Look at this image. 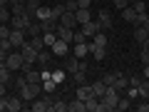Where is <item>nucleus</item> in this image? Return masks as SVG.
<instances>
[{"instance_id": "obj_45", "label": "nucleus", "mask_w": 149, "mask_h": 112, "mask_svg": "<svg viewBox=\"0 0 149 112\" xmlns=\"http://www.w3.org/2000/svg\"><path fill=\"white\" fill-rule=\"evenodd\" d=\"M92 3H95V0H77V8H87V10H90Z\"/></svg>"}, {"instance_id": "obj_50", "label": "nucleus", "mask_w": 149, "mask_h": 112, "mask_svg": "<svg viewBox=\"0 0 149 112\" xmlns=\"http://www.w3.org/2000/svg\"><path fill=\"white\" fill-rule=\"evenodd\" d=\"M142 50H144V52H149V37H147V40L142 43Z\"/></svg>"}, {"instance_id": "obj_42", "label": "nucleus", "mask_w": 149, "mask_h": 112, "mask_svg": "<svg viewBox=\"0 0 149 112\" xmlns=\"http://www.w3.org/2000/svg\"><path fill=\"white\" fill-rule=\"evenodd\" d=\"M30 43H32V48H35L37 52H40V50L45 48V43H42V35H40V37H30Z\"/></svg>"}, {"instance_id": "obj_10", "label": "nucleus", "mask_w": 149, "mask_h": 112, "mask_svg": "<svg viewBox=\"0 0 149 112\" xmlns=\"http://www.w3.org/2000/svg\"><path fill=\"white\" fill-rule=\"evenodd\" d=\"M80 30H82V32H85V35H87V37H95V35H97V32H100V30H102V27H100V22H97V20H95V18H92V20H90V22H85V25H80Z\"/></svg>"}, {"instance_id": "obj_17", "label": "nucleus", "mask_w": 149, "mask_h": 112, "mask_svg": "<svg viewBox=\"0 0 149 112\" xmlns=\"http://www.w3.org/2000/svg\"><path fill=\"white\" fill-rule=\"evenodd\" d=\"M92 95H95V90H92L90 82H85V85H77V95H74V97H80V100H87V97H92Z\"/></svg>"}, {"instance_id": "obj_9", "label": "nucleus", "mask_w": 149, "mask_h": 112, "mask_svg": "<svg viewBox=\"0 0 149 112\" xmlns=\"http://www.w3.org/2000/svg\"><path fill=\"white\" fill-rule=\"evenodd\" d=\"M50 50H52L55 57H67V52H70V43H67V40H60V37H57V40L52 43V48H50Z\"/></svg>"}, {"instance_id": "obj_39", "label": "nucleus", "mask_w": 149, "mask_h": 112, "mask_svg": "<svg viewBox=\"0 0 149 112\" xmlns=\"http://www.w3.org/2000/svg\"><path fill=\"white\" fill-rule=\"evenodd\" d=\"M92 55H95L97 62H102V60L107 57V48H95V50H92Z\"/></svg>"}, {"instance_id": "obj_4", "label": "nucleus", "mask_w": 149, "mask_h": 112, "mask_svg": "<svg viewBox=\"0 0 149 112\" xmlns=\"http://www.w3.org/2000/svg\"><path fill=\"white\" fill-rule=\"evenodd\" d=\"M5 65L13 70V72H17V70L25 67V57H22L20 50H10V52H8V57H5Z\"/></svg>"}, {"instance_id": "obj_5", "label": "nucleus", "mask_w": 149, "mask_h": 112, "mask_svg": "<svg viewBox=\"0 0 149 112\" xmlns=\"http://www.w3.org/2000/svg\"><path fill=\"white\" fill-rule=\"evenodd\" d=\"M35 20V18H30L27 13H20V15H13L10 18V27H15V30H27V25Z\"/></svg>"}, {"instance_id": "obj_44", "label": "nucleus", "mask_w": 149, "mask_h": 112, "mask_svg": "<svg viewBox=\"0 0 149 112\" xmlns=\"http://www.w3.org/2000/svg\"><path fill=\"white\" fill-rule=\"evenodd\" d=\"M65 10H70V13H77V0H67V3H65Z\"/></svg>"}, {"instance_id": "obj_29", "label": "nucleus", "mask_w": 149, "mask_h": 112, "mask_svg": "<svg viewBox=\"0 0 149 112\" xmlns=\"http://www.w3.org/2000/svg\"><path fill=\"white\" fill-rule=\"evenodd\" d=\"M85 55H90V48H87V43H80V45H74V57H85Z\"/></svg>"}, {"instance_id": "obj_40", "label": "nucleus", "mask_w": 149, "mask_h": 112, "mask_svg": "<svg viewBox=\"0 0 149 112\" xmlns=\"http://www.w3.org/2000/svg\"><path fill=\"white\" fill-rule=\"evenodd\" d=\"M117 75H119V72H107L104 77H102V80H104V85H107V87H114V80H117Z\"/></svg>"}, {"instance_id": "obj_51", "label": "nucleus", "mask_w": 149, "mask_h": 112, "mask_svg": "<svg viewBox=\"0 0 149 112\" xmlns=\"http://www.w3.org/2000/svg\"><path fill=\"white\" fill-rule=\"evenodd\" d=\"M5 90H8V85H5V82H0V95H5Z\"/></svg>"}, {"instance_id": "obj_14", "label": "nucleus", "mask_w": 149, "mask_h": 112, "mask_svg": "<svg viewBox=\"0 0 149 112\" xmlns=\"http://www.w3.org/2000/svg\"><path fill=\"white\" fill-rule=\"evenodd\" d=\"M22 75H25L27 82H40V80H42V77H40V72H37L32 65H25V67H22Z\"/></svg>"}, {"instance_id": "obj_7", "label": "nucleus", "mask_w": 149, "mask_h": 112, "mask_svg": "<svg viewBox=\"0 0 149 112\" xmlns=\"http://www.w3.org/2000/svg\"><path fill=\"white\" fill-rule=\"evenodd\" d=\"M97 22H100V27L102 30H112V25H114V18H112V13L107 10V8H102L100 13H97Z\"/></svg>"}, {"instance_id": "obj_32", "label": "nucleus", "mask_w": 149, "mask_h": 112, "mask_svg": "<svg viewBox=\"0 0 149 112\" xmlns=\"http://www.w3.org/2000/svg\"><path fill=\"white\" fill-rule=\"evenodd\" d=\"M65 77H67V72H65V67H55V70H52V80L57 82V85H60V82L65 80Z\"/></svg>"}, {"instance_id": "obj_38", "label": "nucleus", "mask_w": 149, "mask_h": 112, "mask_svg": "<svg viewBox=\"0 0 149 112\" xmlns=\"http://www.w3.org/2000/svg\"><path fill=\"white\" fill-rule=\"evenodd\" d=\"M50 8H52V15L57 18V20H60V15H62V13H65V3H52V5H50Z\"/></svg>"}, {"instance_id": "obj_2", "label": "nucleus", "mask_w": 149, "mask_h": 112, "mask_svg": "<svg viewBox=\"0 0 149 112\" xmlns=\"http://www.w3.org/2000/svg\"><path fill=\"white\" fill-rule=\"evenodd\" d=\"M40 92H42V85H40V82H25V85L17 90V95L22 97V102H32Z\"/></svg>"}, {"instance_id": "obj_13", "label": "nucleus", "mask_w": 149, "mask_h": 112, "mask_svg": "<svg viewBox=\"0 0 149 112\" xmlns=\"http://www.w3.org/2000/svg\"><path fill=\"white\" fill-rule=\"evenodd\" d=\"M22 110V97L20 95H8V112H20Z\"/></svg>"}, {"instance_id": "obj_35", "label": "nucleus", "mask_w": 149, "mask_h": 112, "mask_svg": "<svg viewBox=\"0 0 149 112\" xmlns=\"http://www.w3.org/2000/svg\"><path fill=\"white\" fill-rule=\"evenodd\" d=\"M10 18H13V10L8 5H3L0 8V22H10Z\"/></svg>"}, {"instance_id": "obj_46", "label": "nucleus", "mask_w": 149, "mask_h": 112, "mask_svg": "<svg viewBox=\"0 0 149 112\" xmlns=\"http://www.w3.org/2000/svg\"><path fill=\"white\" fill-rule=\"evenodd\" d=\"M144 77H139V75H132V77H129V85H134V87H139V82H142Z\"/></svg>"}, {"instance_id": "obj_20", "label": "nucleus", "mask_w": 149, "mask_h": 112, "mask_svg": "<svg viewBox=\"0 0 149 112\" xmlns=\"http://www.w3.org/2000/svg\"><path fill=\"white\" fill-rule=\"evenodd\" d=\"M149 37V27H142V25H137V30H134V43L137 45H142L144 40Z\"/></svg>"}, {"instance_id": "obj_47", "label": "nucleus", "mask_w": 149, "mask_h": 112, "mask_svg": "<svg viewBox=\"0 0 149 112\" xmlns=\"http://www.w3.org/2000/svg\"><path fill=\"white\" fill-rule=\"evenodd\" d=\"M137 110H139V112H149V97L142 102V105H137Z\"/></svg>"}, {"instance_id": "obj_54", "label": "nucleus", "mask_w": 149, "mask_h": 112, "mask_svg": "<svg viewBox=\"0 0 149 112\" xmlns=\"http://www.w3.org/2000/svg\"><path fill=\"white\" fill-rule=\"evenodd\" d=\"M47 3H57V0H47Z\"/></svg>"}, {"instance_id": "obj_16", "label": "nucleus", "mask_w": 149, "mask_h": 112, "mask_svg": "<svg viewBox=\"0 0 149 112\" xmlns=\"http://www.w3.org/2000/svg\"><path fill=\"white\" fill-rule=\"evenodd\" d=\"M85 105H87V112H102V100H100L97 95L87 97V100H85Z\"/></svg>"}, {"instance_id": "obj_34", "label": "nucleus", "mask_w": 149, "mask_h": 112, "mask_svg": "<svg viewBox=\"0 0 149 112\" xmlns=\"http://www.w3.org/2000/svg\"><path fill=\"white\" fill-rule=\"evenodd\" d=\"M134 25L149 27V13H137V20H134Z\"/></svg>"}, {"instance_id": "obj_41", "label": "nucleus", "mask_w": 149, "mask_h": 112, "mask_svg": "<svg viewBox=\"0 0 149 112\" xmlns=\"http://www.w3.org/2000/svg\"><path fill=\"white\" fill-rule=\"evenodd\" d=\"M132 8H134V10H137V13H147V3H144V0H132Z\"/></svg>"}, {"instance_id": "obj_24", "label": "nucleus", "mask_w": 149, "mask_h": 112, "mask_svg": "<svg viewBox=\"0 0 149 112\" xmlns=\"http://www.w3.org/2000/svg\"><path fill=\"white\" fill-rule=\"evenodd\" d=\"M55 40H57V32H55V30H45V32H42V43H45V48H52Z\"/></svg>"}, {"instance_id": "obj_48", "label": "nucleus", "mask_w": 149, "mask_h": 112, "mask_svg": "<svg viewBox=\"0 0 149 112\" xmlns=\"http://www.w3.org/2000/svg\"><path fill=\"white\" fill-rule=\"evenodd\" d=\"M8 110V95H0V112Z\"/></svg>"}, {"instance_id": "obj_1", "label": "nucleus", "mask_w": 149, "mask_h": 112, "mask_svg": "<svg viewBox=\"0 0 149 112\" xmlns=\"http://www.w3.org/2000/svg\"><path fill=\"white\" fill-rule=\"evenodd\" d=\"M100 100H102V112H114V110H117V102H119V90L107 87L104 95H102Z\"/></svg>"}, {"instance_id": "obj_25", "label": "nucleus", "mask_w": 149, "mask_h": 112, "mask_svg": "<svg viewBox=\"0 0 149 112\" xmlns=\"http://www.w3.org/2000/svg\"><path fill=\"white\" fill-rule=\"evenodd\" d=\"M50 15H52V8L50 5H40L37 13H35V20H45V18H50Z\"/></svg>"}, {"instance_id": "obj_36", "label": "nucleus", "mask_w": 149, "mask_h": 112, "mask_svg": "<svg viewBox=\"0 0 149 112\" xmlns=\"http://www.w3.org/2000/svg\"><path fill=\"white\" fill-rule=\"evenodd\" d=\"M139 97H144V100L149 97V80H147V77L139 82Z\"/></svg>"}, {"instance_id": "obj_37", "label": "nucleus", "mask_w": 149, "mask_h": 112, "mask_svg": "<svg viewBox=\"0 0 149 112\" xmlns=\"http://www.w3.org/2000/svg\"><path fill=\"white\" fill-rule=\"evenodd\" d=\"M129 107H132V100H129V97L127 95H124V97H119V102H117V110H129Z\"/></svg>"}, {"instance_id": "obj_31", "label": "nucleus", "mask_w": 149, "mask_h": 112, "mask_svg": "<svg viewBox=\"0 0 149 112\" xmlns=\"http://www.w3.org/2000/svg\"><path fill=\"white\" fill-rule=\"evenodd\" d=\"M92 90H95V95H97V97H102V95H104V90H107L104 80H97V82H92Z\"/></svg>"}, {"instance_id": "obj_53", "label": "nucleus", "mask_w": 149, "mask_h": 112, "mask_svg": "<svg viewBox=\"0 0 149 112\" xmlns=\"http://www.w3.org/2000/svg\"><path fill=\"white\" fill-rule=\"evenodd\" d=\"M3 5H10V0H0V8H3Z\"/></svg>"}, {"instance_id": "obj_6", "label": "nucleus", "mask_w": 149, "mask_h": 112, "mask_svg": "<svg viewBox=\"0 0 149 112\" xmlns=\"http://www.w3.org/2000/svg\"><path fill=\"white\" fill-rule=\"evenodd\" d=\"M8 40H10V45H13L15 50H20L22 45L27 43V35H25V30H15V27H13L10 35H8Z\"/></svg>"}, {"instance_id": "obj_55", "label": "nucleus", "mask_w": 149, "mask_h": 112, "mask_svg": "<svg viewBox=\"0 0 149 112\" xmlns=\"http://www.w3.org/2000/svg\"><path fill=\"white\" fill-rule=\"evenodd\" d=\"M62 3H67V0H62Z\"/></svg>"}, {"instance_id": "obj_3", "label": "nucleus", "mask_w": 149, "mask_h": 112, "mask_svg": "<svg viewBox=\"0 0 149 112\" xmlns=\"http://www.w3.org/2000/svg\"><path fill=\"white\" fill-rule=\"evenodd\" d=\"M52 102H55V97L50 95V92H40V95L32 100V112H50V107H52Z\"/></svg>"}, {"instance_id": "obj_8", "label": "nucleus", "mask_w": 149, "mask_h": 112, "mask_svg": "<svg viewBox=\"0 0 149 112\" xmlns=\"http://www.w3.org/2000/svg\"><path fill=\"white\" fill-rule=\"evenodd\" d=\"M20 52H22V57H25V65H35V62H37V50L32 48L30 40H27V43L20 48Z\"/></svg>"}, {"instance_id": "obj_21", "label": "nucleus", "mask_w": 149, "mask_h": 112, "mask_svg": "<svg viewBox=\"0 0 149 112\" xmlns=\"http://www.w3.org/2000/svg\"><path fill=\"white\" fill-rule=\"evenodd\" d=\"M0 82H5V85L13 82V70L8 65H0Z\"/></svg>"}, {"instance_id": "obj_28", "label": "nucleus", "mask_w": 149, "mask_h": 112, "mask_svg": "<svg viewBox=\"0 0 149 112\" xmlns=\"http://www.w3.org/2000/svg\"><path fill=\"white\" fill-rule=\"evenodd\" d=\"M127 85H129V77H124V75L119 72L117 80H114V90H127Z\"/></svg>"}, {"instance_id": "obj_43", "label": "nucleus", "mask_w": 149, "mask_h": 112, "mask_svg": "<svg viewBox=\"0 0 149 112\" xmlns=\"http://www.w3.org/2000/svg\"><path fill=\"white\" fill-rule=\"evenodd\" d=\"M127 5H132V0H114V10H119V13H122Z\"/></svg>"}, {"instance_id": "obj_11", "label": "nucleus", "mask_w": 149, "mask_h": 112, "mask_svg": "<svg viewBox=\"0 0 149 112\" xmlns=\"http://www.w3.org/2000/svg\"><path fill=\"white\" fill-rule=\"evenodd\" d=\"M42 25H40V20H32L30 25H27V30H25V35H27V40H30V37H40L42 35Z\"/></svg>"}, {"instance_id": "obj_26", "label": "nucleus", "mask_w": 149, "mask_h": 112, "mask_svg": "<svg viewBox=\"0 0 149 112\" xmlns=\"http://www.w3.org/2000/svg\"><path fill=\"white\" fill-rule=\"evenodd\" d=\"M90 37L85 35V32L80 30V27H74V35H72V45H80V43H87Z\"/></svg>"}, {"instance_id": "obj_23", "label": "nucleus", "mask_w": 149, "mask_h": 112, "mask_svg": "<svg viewBox=\"0 0 149 112\" xmlns=\"http://www.w3.org/2000/svg\"><path fill=\"white\" fill-rule=\"evenodd\" d=\"M122 20H124V22H134V20H137V10H134L132 5H127V8L122 10Z\"/></svg>"}, {"instance_id": "obj_12", "label": "nucleus", "mask_w": 149, "mask_h": 112, "mask_svg": "<svg viewBox=\"0 0 149 112\" xmlns=\"http://www.w3.org/2000/svg\"><path fill=\"white\" fill-rule=\"evenodd\" d=\"M55 32H57V37H60V40H67V43L72 45V35H74V30H72V27H67V25H57V27H55Z\"/></svg>"}, {"instance_id": "obj_19", "label": "nucleus", "mask_w": 149, "mask_h": 112, "mask_svg": "<svg viewBox=\"0 0 149 112\" xmlns=\"http://www.w3.org/2000/svg\"><path fill=\"white\" fill-rule=\"evenodd\" d=\"M67 112H87V105H85V100L74 97V102H67Z\"/></svg>"}, {"instance_id": "obj_22", "label": "nucleus", "mask_w": 149, "mask_h": 112, "mask_svg": "<svg viewBox=\"0 0 149 112\" xmlns=\"http://www.w3.org/2000/svg\"><path fill=\"white\" fill-rule=\"evenodd\" d=\"M37 62H40V65H50V62H52V50H40V52H37Z\"/></svg>"}, {"instance_id": "obj_15", "label": "nucleus", "mask_w": 149, "mask_h": 112, "mask_svg": "<svg viewBox=\"0 0 149 112\" xmlns=\"http://www.w3.org/2000/svg\"><path fill=\"white\" fill-rule=\"evenodd\" d=\"M60 25H67V27H77V18H74V13H70V10H65L62 15H60Z\"/></svg>"}, {"instance_id": "obj_33", "label": "nucleus", "mask_w": 149, "mask_h": 112, "mask_svg": "<svg viewBox=\"0 0 149 112\" xmlns=\"http://www.w3.org/2000/svg\"><path fill=\"white\" fill-rule=\"evenodd\" d=\"M50 112H67V102L65 100H55L52 107H50Z\"/></svg>"}, {"instance_id": "obj_30", "label": "nucleus", "mask_w": 149, "mask_h": 112, "mask_svg": "<svg viewBox=\"0 0 149 112\" xmlns=\"http://www.w3.org/2000/svg\"><path fill=\"white\" fill-rule=\"evenodd\" d=\"M40 85H42V92H50V95H52V92H55V87H57V82H55L52 77H47V80H42Z\"/></svg>"}, {"instance_id": "obj_56", "label": "nucleus", "mask_w": 149, "mask_h": 112, "mask_svg": "<svg viewBox=\"0 0 149 112\" xmlns=\"http://www.w3.org/2000/svg\"><path fill=\"white\" fill-rule=\"evenodd\" d=\"M40 3H42V0H40Z\"/></svg>"}, {"instance_id": "obj_27", "label": "nucleus", "mask_w": 149, "mask_h": 112, "mask_svg": "<svg viewBox=\"0 0 149 112\" xmlns=\"http://www.w3.org/2000/svg\"><path fill=\"white\" fill-rule=\"evenodd\" d=\"M72 80H74V85H85V82H87V70H77V72H72Z\"/></svg>"}, {"instance_id": "obj_52", "label": "nucleus", "mask_w": 149, "mask_h": 112, "mask_svg": "<svg viewBox=\"0 0 149 112\" xmlns=\"http://www.w3.org/2000/svg\"><path fill=\"white\" fill-rule=\"evenodd\" d=\"M144 77H147V80H149V62L144 65Z\"/></svg>"}, {"instance_id": "obj_18", "label": "nucleus", "mask_w": 149, "mask_h": 112, "mask_svg": "<svg viewBox=\"0 0 149 112\" xmlns=\"http://www.w3.org/2000/svg\"><path fill=\"white\" fill-rule=\"evenodd\" d=\"M74 18H77V25H85V22H90V20H92V13L87 10V8H77Z\"/></svg>"}, {"instance_id": "obj_49", "label": "nucleus", "mask_w": 149, "mask_h": 112, "mask_svg": "<svg viewBox=\"0 0 149 112\" xmlns=\"http://www.w3.org/2000/svg\"><path fill=\"white\" fill-rule=\"evenodd\" d=\"M139 60H142V62L147 65V62H149V52H144V50H142V52H139Z\"/></svg>"}, {"instance_id": "obj_57", "label": "nucleus", "mask_w": 149, "mask_h": 112, "mask_svg": "<svg viewBox=\"0 0 149 112\" xmlns=\"http://www.w3.org/2000/svg\"><path fill=\"white\" fill-rule=\"evenodd\" d=\"M97 3H100V0H97Z\"/></svg>"}]
</instances>
